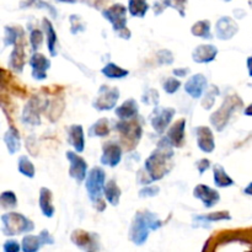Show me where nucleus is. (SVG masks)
I'll list each match as a JSON object with an SVG mask.
<instances>
[{"instance_id": "obj_1", "label": "nucleus", "mask_w": 252, "mask_h": 252, "mask_svg": "<svg viewBox=\"0 0 252 252\" xmlns=\"http://www.w3.org/2000/svg\"><path fill=\"white\" fill-rule=\"evenodd\" d=\"M174 149L171 143L166 137H162L158 142V147L145 160L144 169L149 172L152 179L155 181L164 179L170 171L171 159L174 157Z\"/></svg>"}, {"instance_id": "obj_2", "label": "nucleus", "mask_w": 252, "mask_h": 252, "mask_svg": "<svg viewBox=\"0 0 252 252\" xmlns=\"http://www.w3.org/2000/svg\"><path fill=\"white\" fill-rule=\"evenodd\" d=\"M162 225L164 223L158 218L155 213L148 211V209L139 211L133 217L132 224H130L129 231H128V238L134 245L142 246L147 243L150 231L158 230Z\"/></svg>"}, {"instance_id": "obj_3", "label": "nucleus", "mask_w": 252, "mask_h": 252, "mask_svg": "<svg viewBox=\"0 0 252 252\" xmlns=\"http://www.w3.org/2000/svg\"><path fill=\"white\" fill-rule=\"evenodd\" d=\"M106 185V172L102 167L95 166L88 172L85 179V189L88 196L93 202V206L97 212H103L106 209V203L103 201V189Z\"/></svg>"}, {"instance_id": "obj_4", "label": "nucleus", "mask_w": 252, "mask_h": 252, "mask_svg": "<svg viewBox=\"0 0 252 252\" xmlns=\"http://www.w3.org/2000/svg\"><path fill=\"white\" fill-rule=\"evenodd\" d=\"M244 102L240 98V96L238 95H229L224 98L223 103H221L220 107L211 115V125L213 126L214 129L217 132H223L225 129V127L228 126L229 121H230L231 115H233L235 111H238L239 108L243 107Z\"/></svg>"}, {"instance_id": "obj_5", "label": "nucleus", "mask_w": 252, "mask_h": 252, "mask_svg": "<svg viewBox=\"0 0 252 252\" xmlns=\"http://www.w3.org/2000/svg\"><path fill=\"white\" fill-rule=\"evenodd\" d=\"M1 223V231L6 236L32 233L34 230L33 221L17 212H9V213L2 214Z\"/></svg>"}, {"instance_id": "obj_6", "label": "nucleus", "mask_w": 252, "mask_h": 252, "mask_svg": "<svg viewBox=\"0 0 252 252\" xmlns=\"http://www.w3.org/2000/svg\"><path fill=\"white\" fill-rule=\"evenodd\" d=\"M127 11L128 9L122 4H113L102 10V16L112 25L116 34L123 39H129L132 36V32L127 27Z\"/></svg>"}, {"instance_id": "obj_7", "label": "nucleus", "mask_w": 252, "mask_h": 252, "mask_svg": "<svg viewBox=\"0 0 252 252\" xmlns=\"http://www.w3.org/2000/svg\"><path fill=\"white\" fill-rule=\"evenodd\" d=\"M115 129L121 134V140L126 145L127 150H133L140 142L143 135V127L134 118L127 121L120 120L116 123Z\"/></svg>"}, {"instance_id": "obj_8", "label": "nucleus", "mask_w": 252, "mask_h": 252, "mask_svg": "<svg viewBox=\"0 0 252 252\" xmlns=\"http://www.w3.org/2000/svg\"><path fill=\"white\" fill-rule=\"evenodd\" d=\"M49 101L41 97L39 95H33L25 105L21 115V121L25 125L39 126L41 125V113L44 112Z\"/></svg>"}, {"instance_id": "obj_9", "label": "nucleus", "mask_w": 252, "mask_h": 252, "mask_svg": "<svg viewBox=\"0 0 252 252\" xmlns=\"http://www.w3.org/2000/svg\"><path fill=\"white\" fill-rule=\"evenodd\" d=\"M120 98L118 88H110L107 85H101L97 96L93 101V107L97 111H110L116 107Z\"/></svg>"}, {"instance_id": "obj_10", "label": "nucleus", "mask_w": 252, "mask_h": 252, "mask_svg": "<svg viewBox=\"0 0 252 252\" xmlns=\"http://www.w3.org/2000/svg\"><path fill=\"white\" fill-rule=\"evenodd\" d=\"M176 110L172 107H160L155 106V110L153 111V116L150 118V125L154 128L158 134H164L165 130L170 126L175 117Z\"/></svg>"}, {"instance_id": "obj_11", "label": "nucleus", "mask_w": 252, "mask_h": 252, "mask_svg": "<svg viewBox=\"0 0 252 252\" xmlns=\"http://www.w3.org/2000/svg\"><path fill=\"white\" fill-rule=\"evenodd\" d=\"M70 240L76 248L84 251H97L100 249V239L95 233L83 230V229H75L71 233Z\"/></svg>"}, {"instance_id": "obj_12", "label": "nucleus", "mask_w": 252, "mask_h": 252, "mask_svg": "<svg viewBox=\"0 0 252 252\" xmlns=\"http://www.w3.org/2000/svg\"><path fill=\"white\" fill-rule=\"evenodd\" d=\"M22 251L24 252H36L43 245H53L54 238L49 234L47 229L39 233V235H32L29 233V235L24 236L22 239Z\"/></svg>"}, {"instance_id": "obj_13", "label": "nucleus", "mask_w": 252, "mask_h": 252, "mask_svg": "<svg viewBox=\"0 0 252 252\" xmlns=\"http://www.w3.org/2000/svg\"><path fill=\"white\" fill-rule=\"evenodd\" d=\"M65 155L69 161V176L75 180L78 184L85 181L88 176V164L85 159L74 152H66Z\"/></svg>"}, {"instance_id": "obj_14", "label": "nucleus", "mask_w": 252, "mask_h": 252, "mask_svg": "<svg viewBox=\"0 0 252 252\" xmlns=\"http://www.w3.org/2000/svg\"><path fill=\"white\" fill-rule=\"evenodd\" d=\"M122 160V147L117 143L106 142L102 145V155L100 162L105 166L116 167Z\"/></svg>"}, {"instance_id": "obj_15", "label": "nucleus", "mask_w": 252, "mask_h": 252, "mask_svg": "<svg viewBox=\"0 0 252 252\" xmlns=\"http://www.w3.org/2000/svg\"><path fill=\"white\" fill-rule=\"evenodd\" d=\"M30 66L32 69V78L41 81L47 79V70L51 68V61L42 53L34 52L30 58Z\"/></svg>"}, {"instance_id": "obj_16", "label": "nucleus", "mask_w": 252, "mask_h": 252, "mask_svg": "<svg viewBox=\"0 0 252 252\" xmlns=\"http://www.w3.org/2000/svg\"><path fill=\"white\" fill-rule=\"evenodd\" d=\"M239 32V25L234 19L223 16L216 24V36L221 41L231 39Z\"/></svg>"}, {"instance_id": "obj_17", "label": "nucleus", "mask_w": 252, "mask_h": 252, "mask_svg": "<svg viewBox=\"0 0 252 252\" xmlns=\"http://www.w3.org/2000/svg\"><path fill=\"white\" fill-rule=\"evenodd\" d=\"M197 138V145L203 153H213L216 149V140L212 129L207 126H198L193 129Z\"/></svg>"}, {"instance_id": "obj_18", "label": "nucleus", "mask_w": 252, "mask_h": 252, "mask_svg": "<svg viewBox=\"0 0 252 252\" xmlns=\"http://www.w3.org/2000/svg\"><path fill=\"white\" fill-rule=\"evenodd\" d=\"M193 197L202 201L206 208H212L220 201V194L217 189L207 186V185H197L193 189Z\"/></svg>"}, {"instance_id": "obj_19", "label": "nucleus", "mask_w": 252, "mask_h": 252, "mask_svg": "<svg viewBox=\"0 0 252 252\" xmlns=\"http://www.w3.org/2000/svg\"><path fill=\"white\" fill-rule=\"evenodd\" d=\"M207 88H208V80L203 74H194L185 84V91L192 98H199L204 95Z\"/></svg>"}, {"instance_id": "obj_20", "label": "nucleus", "mask_w": 252, "mask_h": 252, "mask_svg": "<svg viewBox=\"0 0 252 252\" xmlns=\"http://www.w3.org/2000/svg\"><path fill=\"white\" fill-rule=\"evenodd\" d=\"M185 129H186V120L181 118V120L176 121L174 125L170 127V129L167 130L166 135L171 145L174 148H182L185 144V139H186V135H185Z\"/></svg>"}, {"instance_id": "obj_21", "label": "nucleus", "mask_w": 252, "mask_h": 252, "mask_svg": "<svg viewBox=\"0 0 252 252\" xmlns=\"http://www.w3.org/2000/svg\"><path fill=\"white\" fill-rule=\"evenodd\" d=\"M218 52V48L213 44H199L192 52V59L198 64L211 63L217 58Z\"/></svg>"}, {"instance_id": "obj_22", "label": "nucleus", "mask_w": 252, "mask_h": 252, "mask_svg": "<svg viewBox=\"0 0 252 252\" xmlns=\"http://www.w3.org/2000/svg\"><path fill=\"white\" fill-rule=\"evenodd\" d=\"M68 143L74 148L76 153H83L85 149V135L81 125H71L66 133Z\"/></svg>"}, {"instance_id": "obj_23", "label": "nucleus", "mask_w": 252, "mask_h": 252, "mask_svg": "<svg viewBox=\"0 0 252 252\" xmlns=\"http://www.w3.org/2000/svg\"><path fill=\"white\" fill-rule=\"evenodd\" d=\"M138 113H139V106L134 98H128L115 110V115L122 121L132 120L137 117Z\"/></svg>"}, {"instance_id": "obj_24", "label": "nucleus", "mask_w": 252, "mask_h": 252, "mask_svg": "<svg viewBox=\"0 0 252 252\" xmlns=\"http://www.w3.org/2000/svg\"><path fill=\"white\" fill-rule=\"evenodd\" d=\"M39 208H41L42 214L47 218H52L56 213V208L53 206V194L52 191L47 187H42L39 189V198H38Z\"/></svg>"}, {"instance_id": "obj_25", "label": "nucleus", "mask_w": 252, "mask_h": 252, "mask_svg": "<svg viewBox=\"0 0 252 252\" xmlns=\"http://www.w3.org/2000/svg\"><path fill=\"white\" fill-rule=\"evenodd\" d=\"M25 66V51L24 46L21 43H15L14 48H12L11 54L9 58V68L11 69L14 73L20 74L22 73Z\"/></svg>"}, {"instance_id": "obj_26", "label": "nucleus", "mask_w": 252, "mask_h": 252, "mask_svg": "<svg viewBox=\"0 0 252 252\" xmlns=\"http://www.w3.org/2000/svg\"><path fill=\"white\" fill-rule=\"evenodd\" d=\"M4 143L10 155H14L19 152L20 148H21V138H20V133L16 129V127L10 126L7 128L4 134Z\"/></svg>"}, {"instance_id": "obj_27", "label": "nucleus", "mask_w": 252, "mask_h": 252, "mask_svg": "<svg viewBox=\"0 0 252 252\" xmlns=\"http://www.w3.org/2000/svg\"><path fill=\"white\" fill-rule=\"evenodd\" d=\"M42 26H43L44 33L47 37V49H48L49 54L52 57L57 56V47H58V36L56 33V30H54L53 25L49 21L48 19L42 20Z\"/></svg>"}, {"instance_id": "obj_28", "label": "nucleus", "mask_w": 252, "mask_h": 252, "mask_svg": "<svg viewBox=\"0 0 252 252\" xmlns=\"http://www.w3.org/2000/svg\"><path fill=\"white\" fill-rule=\"evenodd\" d=\"M103 194H105V198L111 206L116 207L120 204L121 199V189L118 187V185L116 184L115 180H108L105 185V189H103Z\"/></svg>"}, {"instance_id": "obj_29", "label": "nucleus", "mask_w": 252, "mask_h": 252, "mask_svg": "<svg viewBox=\"0 0 252 252\" xmlns=\"http://www.w3.org/2000/svg\"><path fill=\"white\" fill-rule=\"evenodd\" d=\"M213 177H214V184L219 189H226L234 185V180L231 179L225 171L220 164H216L213 166Z\"/></svg>"}, {"instance_id": "obj_30", "label": "nucleus", "mask_w": 252, "mask_h": 252, "mask_svg": "<svg viewBox=\"0 0 252 252\" xmlns=\"http://www.w3.org/2000/svg\"><path fill=\"white\" fill-rule=\"evenodd\" d=\"M231 216L228 211H220V212H213V213L204 214V216H194L193 221H197V224H211L216 223V221L221 220H230Z\"/></svg>"}, {"instance_id": "obj_31", "label": "nucleus", "mask_w": 252, "mask_h": 252, "mask_svg": "<svg viewBox=\"0 0 252 252\" xmlns=\"http://www.w3.org/2000/svg\"><path fill=\"white\" fill-rule=\"evenodd\" d=\"M64 107H65V103H64L63 98H54V100L49 101L48 106L46 108V115L51 122H57L58 118L61 117L62 113H63Z\"/></svg>"}, {"instance_id": "obj_32", "label": "nucleus", "mask_w": 252, "mask_h": 252, "mask_svg": "<svg viewBox=\"0 0 252 252\" xmlns=\"http://www.w3.org/2000/svg\"><path fill=\"white\" fill-rule=\"evenodd\" d=\"M110 121L105 117L97 120L90 128H89V135H90V137L103 138L107 137V135L110 134Z\"/></svg>"}, {"instance_id": "obj_33", "label": "nucleus", "mask_w": 252, "mask_h": 252, "mask_svg": "<svg viewBox=\"0 0 252 252\" xmlns=\"http://www.w3.org/2000/svg\"><path fill=\"white\" fill-rule=\"evenodd\" d=\"M191 33L193 36L199 37V38L211 39L213 37L211 33V21L209 20H201V21L194 22L191 27Z\"/></svg>"}, {"instance_id": "obj_34", "label": "nucleus", "mask_w": 252, "mask_h": 252, "mask_svg": "<svg viewBox=\"0 0 252 252\" xmlns=\"http://www.w3.org/2000/svg\"><path fill=\"white\" fill-rule=\"evenodd\" d=\"M101 73L108 79H123L129 74V71L122 66H118L116 63L110 62L101 69Z\"/></svg>"}, {"instance_id": "obj_35", "label": "nucleus", "mask_w": 252, "mask_h": 252, "mask_svg": "<svg viewBox=\"0 0 252 252\" xmlns=\"http://www.w3.org/2000/svg\"><path fill=\"white\" fill-rule=\"evenodd\" d=\"M148 10H149V4L147 0H129L128 2V11L133 17L143 19L147 15Z\"/></svg>"}, {"instance_id": "obj_36", "label": "nucleus", "mask_w": 252, "mask_h": 252, "mask_svg": "<svg viewBox=\"0 0 252 252\" xmlns=\"http://www.w3.org/2000/svg\"><path fill=\"white\" fill-rule=\"evenodd\" d=\"M24 31L21 27L15 26H5L4 27V47L14 46L15 43L19 42V38H21Z\"/></svg>"}, {"instance_id": "obj_37", "label": "nucleus", "mask_w": 252, "mask_h": 252, "mask_svg": "<svg viewBox=\"0 0 252 252\" xmlns=\"http://www.w3.org/2000/svg\"><path fill=\"white\" fill-rule=\"evenodd\" d=\"M17 170L21 175L29 177V179H33L34 174H36V169L34 165L32 164L31 160L26 157V155H21L17 161Z\"/></svg>"}, {"instance_id": "obj_38", "label": "nucleus", "mask_w": 252, "mask_h": 252, "mask_svg": "<svg viewBox=\"0 0 252 252\" xmlns=\"http://www.w3.org/2000/svg\"><path fill=\"white\" fill-rule=\"evenodd\" d=\"M20 7L22 9H26V7H37V9H46L47 11L51 12L52 17L56 19L58 12H57V9L54 6H52L51 4L46 1H42V0H24V1L20 4Z\"/></svg>"}, {"instance_id": "obj_39", "label": "nucleus", "mask_w": 252, "mask_h": 252, "mask_svg": "<svg viewBox=\"0 0 252 252\" xmlns=\"http://www.w3.org/2000/svg\"><path fill=\"white\" fill-rule=\"evenodd\" d=\"M218 95L219 89L216 85H209L207 88L206 93H204V97L202 100V107L207 111L211 110L214 106V103H216V98L218 97Z\"/></svg>"}, {"instance_id": "obj_40", "label": "nucleus", "mask_w": 252, "mask_h": 252, "mask_svg": "<svg viewBox=\"0 0 252 252\" xmlns=\"http://www.w3.org/2000/svg\"><path fill=\"white\" fill-rule=\"evenodd\" d=\"M0 204L5 211H11L17 207V197L14 191H4L0 196Z\"/></svg>"}, {"instance_id": "obj_41", "label": "nucleus", "mask_w": 252, "mask_h": 252, "mask_svg": "<svg viewBox=\"0 0 252 252\" xmlns=\"http://www.w3.org/2000/svg\"><path fill=\"white\" fill-rule=\"evenodd\" d=\"M69 24H70L71 34H78L86 30V24L83 21V19H81L79 15H71V16L69 17Z\"/></svg>"}, {"instance_id": "obj_42", "label": "nucleus", "mask_w": 252, "mask_h": 252, "mask_svg": "<svg viewBox=\"0 0 252 252\" xmlns=\"http://www.w3.org/2000/svg\"><path fill=\"white\" fill-rule=\"evenodd\" d=\"M43 39H44L43 31H41L39 29L31 30V32H30V44H31L32 51L37 52V49L41 47Z\"/></svg>"}, {"instance_id": "obj_43", "label": "nucleus", "mask_w": 252, "mask_h": 252, "mask_svg": "<svg viewBox=\"0 0 252 252\" xmlns=\"http://www.w3.org/2000/svg\"><path fill=\"white\" fill-rule=\"evenodd\" d=\"M160 101V95L159 91L155 90V89H148L144 93V95L142 96V102L145 105H152V106H159Z\"/></svg>"}, {"instance_id": "obj_44", "label": "nucleus", "mask_w": 252, "mask_h": 252, "mask_svg": "<svg viewBox=\"0 0 252 252\" xmlns=\"http://www.w3.org/2000/svg\"><path fill=\"white\" fill-rule=\"evenodd\" d=\"M157 61L160 65H171L175 62L174 53L170 49H160L157 53Z\"/></svg>"}, {"instance_id": "obj_45", "label": "nucleus", "mask_w": 252, "mask_h": 252, "mask_svg": "<svg viewBox=\"0 0 252 252\" xmlns=\"http://www.w3.org/2000/svg\"><path fill=\"white\" fill-rule=\"evenodd\" d=\"M180 88H181V81L177 80L176 78H167L162 84V89L169 95H174Z\"/></svg>"}, {"instance_id": "obj_46", "label": "nucleus", "mask_w": 252, "mask_h": 252, "mask_svg": "<svg viewBox=\"0 0 252 252\" xmlns=\"http://www.w3.org/2000/svg\"><path fill=\"white\" fill-rule=\"evenodd\" d=\"M162 4L167 7H172L176 11H179L181 17H185V9H186L187 0H164Z\"/></svg>"}, {"instance_id": "obj_47", "label": "nucleus", "mask_w": 252, "mask_h": 252, "mask_svg": "<svg viewBox=\"0 0 252 252\" xmlns=\"http://www.w3.org/2000/svg\"><path fill=\"white\" fill-rule=\"evenodd\" d=\"M160 192V187L155 186V185H147L144 189H142L138 193V196L140 198H150V197H155L158 196Z\"/></svg>"}, {"instance_id": "obj_48", "label": "nucleus", "mask_w": 252, "mask_h": 252, "mask_svg": "<svg viewBox=\"0 0 252 252\" xmlns=\"http://www.w3.org/2000/svg\"><path fill=\"white\" fill-rule=\"evenodd\" d=\"M137 182L139 185H144V186H147V185H150L154 182V180L152 179V176L149 175V172L147 171V170L143 167L142 170H139L137 174Z\"/></svg>"}, {"instance_id": "obj_49", "label": "nucleus", "mask_w": 252, "mask_h": 252, "mask_svg": "<svg viewBox=\"0 0 252 252\" xmlns=\"http://www.w3.org/2000/svg\"><path fill=\"white\" fill-rule=\"evenodd\" d=\"M26 149H27V152L32 155V157H37V154H38L39 147H38V144H37V140L33 135L26 138Z\"/></svg>"}, {"instance_id": "obj_50", "label": "nucleus", "mask_w": 252, "mask_h": 252, "mask_svg": "<svg viewBox=\"0 0 252 252\" xmlns=\"http://www.w3.org/2000/svg\"><path fill=\"white\" fill-rule=\"evenodd\" d=\"M2 249H4V252H19L22 249V246H20V244L16 240L10 239V240L5 241Z\"/></svg>"}, {"instance_id": "obj_51", "label": "nucleus", "mask_w": 252, "mask_h": 252, "mask_svg": "<svg viewBox=\"0 0 252 252\" xmlns=\"http://www.w3.org/2000/svg\"><path fill=\"white\" fill-rule=\"evenodd\" d=\"M197 170H198L199 175H203L207 170L211 167V160L208 159H201L196 162Z\"/></svg>"}, {"instance_id": "obj_52", "label": "nucleus", "mask_w": 252, "mask_h": 252, "mask_svg": "<svg viewBox=\"0 0 252 252\" xmlns=\"http://www.w3.org/2000/svg\"><path fill=\"white\" fill-rule=\"evenodd\" d=\"M189 71H191V69L189 68H177V69H174V70H172V73H174L175 76L184 78V76H186Z\"/></svg>"}, {"instance_id": "obj_53", "label": "nucleus", "mask_w": 252, "mask_h": 252, "mask_svg": "<svg viewBox=\"0 0 252 252\" xmlns=\"http://www.w3.org/2000/svg\"><path fill=\"white\" fill-rule=\"evenodd\" d=\"M246 64H248V70H249V75L252 78V56L249 57L248 61H246Z\"/></svg>"}, {"instance_id": "obj_54", "label": "nucleus", "mask_w": 252, "mask_h": 252, "mask_svg": "<svg viewBox=\"0 0 252 252\" xmlns=\"http://www.w3.org/2000/svg\"><path fill=\"white\" fill-rule=\"evenodd\" d=\"M244 193L249 194V196H252V182L249 184V186L245 187V189H244Z\"/></svg>"}, {"instance_id": "obj_55", "label": "nucleus", "mask_w": 252, "mask_h": 252, "mask_svg": "<svg viewBox=\"0 0 252 252\" xmlns=\"http://www.w3.org/2000/svg\"><path fill=\"white\" fill-rule=\"evenodd\" d=\"M244 113H245L246 116H249V117H252V103H250V105L245 108Z\"/></svg>"}, {"instance_id": "obj_56", "label": "nucleus", "mask_w": 252, "mask_h": 252, "mask_svg": "<svg viewBox=\"0 0 252 252\" xmlns=\"http://www.w3.org/2000/svg\"><path fill=\"white\" fill-rule=\"evenodd\" d=\"M58 1H62V2H70V4H73V2H76V0H58Z\"/></svg>"}, {"instance_id": "obj_57", "label": "nucleus", "mask_w": 252, "mask_h": 252, "mask_svg": "<svg viewBox=\"0 0 252 252\" xmlns=\"http://www.w3.org/2000/svg\"><path fill=\"white\" fill-rule=\"evenodd\" d=\"M225 1H230V0H225Z\"/></svg>"}]
</instances>
